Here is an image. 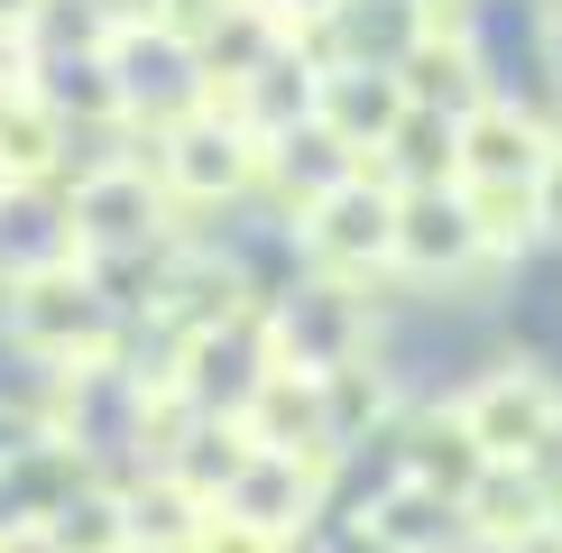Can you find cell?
Here are the masks:
<instances>
[{"instance_id":"9a60e30c","label":"cell","mask_w":562,"mask_h":553,"mask_svg":"<svg viewBox=\"0 0 562 553\" xmlns=\"http://www.w3.org/2000/svg\"><path fill=\"white\" fill-rule=\"evenodd\" d=\"M184 553H286V535H268V526H249V517H231V507H213V517L194 526V544Z\"/></svg>"},{"instance_id":"5bb4252c","label":"cell","mask_w":562,"mask_h":553,"mask_svg":"<svg viewBox=\"0 0 562 553\" xmlns=\"http://www.w3.org/2000/svg\"><path fill=\"white\" fill-rule=\"evenodd\" d=\"M268 176L286 184V194L304 184V203H323L333 184H350L360 167H350V138H333L323 121H295V129H277V138H268Z\"/></svg>"},{"instance_id":"3957f363","label":"cell","mask_w":562,"mask_h":553,"mask_svg":"<svg viewBox=\"0 0 562 553\" xmlns=\"http://www.w3.org/2000/svg\"><path fill=\"white\" fill-rule=\"evenodd\" d=\"M111 102L121 111H203L213 92H203V46L184 37V29H121L111 37Z\"/></svg>"},{"instance_id":"5b68a950","label":"cell","mask_w":562,"mask_h":553,"mask_svg":"<svg viewBox=\"0 0 562 553\" xmlns=\"http://www.w3.org/2000/svg\"><path fill=\"white\" fill-rule=\"evenodd\" d=\"M488 249V230H480V213H471V194H442V184H425V194H406L396 203V259L406 268H425V276H442V268H471Z\"/></svg>"},{"instance_id":"8fae6325","label":"cell","mask_w":562,"mask_h":553,"mask_svg":"<svg viewBox=\"0 0 562 553\" xmlns=\"http://www.w3.org/2000/svg\"><path fill=\"white\" fill-rule=\"evenodd\" d=\"M553 489L544 479H535V461H488V479L471 489V526L488 544H526V535H544L553 526Z\"/></svg>"},{"instance_id":"8992f818","label":"cell","mask_w":562,"mask_h":553,"mask_svg":"<svg viewBox=\"0 0 562 553\" xmlns=\"http://www.w3.org/2000/svg\"><path fill=\"white\" fill-rule=\"evenodd\" d=\"M461 535H480L471 507L434 479H396V489L369 507V544L379 553H461Z\"/></svg>"},{"instance_id":"e0dca14e","label":"cell","mask_w":562,"mask_h":553,"mask_svg":"<svg viewBox=\"0 0 562 553\" xmlns=\"http://www.w3.org/2000/svg\"><path fill=\"white\" fill-rule=\"evenodd\" d=\"M37 19V0H0V29H29Z\"/></svg>"},{"instance_id":"6da1fadb","label":"cell","mask_w":562,"mask_h":553,"mask_svg":"<svg viewBox=\"0 0 562 553\" xmlns=\"http://www.w3.org/2000/svg\"><path fill=\"white\" fill-rule=\"evenodd\" d=\"M157 167H167V184L184 203H222V194H240V184L268 167V138L249 129L231 102H203V111H184V121H167Z\"/></svg>"},{"instance_id":"7c38bea8","label":"cell","mask_w":562,"mask_h":553,"mask_svg":"<svg viewBox=\"0 0 562 553\" xmlns=\"http://www.w3.org/2000/svg\"><path fill=\"white\" fill-rule=\"evenodd\" d=\"M406 479H434V489H452L471 507V489L488 479V443L471 433V415H425L415 443H406Z\"/></svg>"},{"instance_id":"9c48e42d","label":"cell","mask_w":562,"mask_h":553,"mask_svg":"<svg viewBox=\"0 0 562 553\" xmlns=\"http://www.w3.org/2000/svg\"><path fill=\"white\" fill-rule=\"evenodd\" d=\"M213 507H231V517H249V526H268V535H286V526H304V507H314V461L249 443V461L231 471V489H222Z\"/></svg>"},{"instance_id":"7a4b0ae2","label":"cell","mask_w":562,"mask_h":553,"mask_svg":"<svg viewBox=\"0 0 562 553\" xmlns=\"http://www.w3.org/2000/svg\"><path fill=\"white\" fill-rule=\"evenodd\" d=\"M396 203L406 194H396L387 176H350L323 203H304V249H314V268H333V276L387 268L396 259Z\"/></svg>"},{"instance_id":"ba28073f","label":"cell","mask_w":562,"mask_h":553,"mask_svg":"<svg viewBox=\"0 0 562 553\" xmlns=\"http://www.w3.org/2000/svg\"><path fill=\"white\" fill-rule=\"evenodd\" d=\"M544 176V129L507 102H480L461 121V176L452 184H535Z\"/></svg>"},{"instance_id":"52a82bcc","label":"cell","mask_w":562,"mask_h":553,"mask_svg":"<svg viewBox=\"0 0 562 553\" xmlns=\"http://www.w3.org/2000/svg\"><path fill=\"white\" fill-rule=\"evenodd\" d=\"M406 83H396V65H341V75H323V102H314V121L350 138V148H387V129L406 121Z\"/></svg>"},{"instance_id":"2e32d148","label":"cell","mask_w":562,"mask_h":553,"mask_svg":"<svg viewBox=\"0 0 562 553\" xmlns=\"http://www.w3.org/2000/svg\"><path fill=\"white\" fill-rule=\"evenodd\" d=\"M535 213L562 230V138H544V176H535Z\"/></svg>"},{"instance_id":"4fadbf2b","label":"cell","mask_w":562,"mask_h":553,"mask_svg":"<svg viewBox=\"0 0 562 553\" xmlns=\"http://www.w3.org/2000/svg\"><path fill=\"white\" fill-rule=\"evenodd\" d=\"M442 176H461V121H442V111L415 102L406 121L387 129V184L396 194H425V184H442Z\"/></svg>"},{"instance_id":"30bf717a","label":"cell","mask_w":562,"mask_h":553,"mask_svg":"<svg viewBox=\"0 0 562 553\" xmlns=\"http://www.w3.org/2000/svg\"><path fill=\"white\" fill-rule=\"evenodd\" d=\"M75 230H83V249H148V240H157V194H148V176L102 167V176L75 194Z\"/></svg>"},{"instance_id":"277c9868","label":"cell","mask_w":562,"mask_h":553,"mask_svg":"<svg viewBox=\"0 0 562 553\" xmlns=\"http://www.w3.org/2000/svg\"><path fill=\"white\" fill-rule=\"evenodd\" d=\"M471 415V433L488 443V461H544L562 443V387L535 379V369H498V379H480V397L461 406Z\"/></svg>"}]
</instances>
